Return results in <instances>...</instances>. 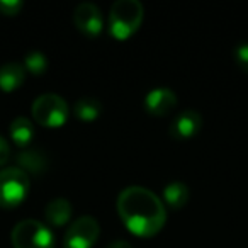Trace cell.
I'll return each mask as SVG.
<instances>
[{"label":"cell","mask_w":248,"mask_h":248,"mask_svg":"<svg viewBox=\"0 0 248 248\" xmlns=\"http://www.w3.org/2000/svg\"><path fill=\"white\" fill-rule=\"evenodd\" d=\"M117 213L124 226L141 238L155 236L167 221L165 204L162 199L155 192L140 186L121 190L117 197Z\"/></svg>","instance_id":"obj_1"},{"label":"cell","mask_w":248,"mask_h":248,"mask_svg":"<svg viewBox=\"0 0 248 248\" xmlns=\"http://www.w3.org/2000/svg\"><path fill=\"white\" fill-rule=\"evenodd\" d=\"M143 5L138 0H117L109 12V32L117 41L131 38L143 22Z\"/></svg>","instance_id":"obj_2"},{"label":"cell","mask_w":248,"mask_h":248,"mask_svg":"<svg viewBox=\"0 0 248 248\" xmlns=\"http://www.w3.org/2000/svg\"><path fill=\"white\" fill-rule=\"evenodd\" d=\"M31 189L29 175L19 167H7L0 170V206L17 207L28 197Z\"/></svg>","instance_id":"obj_3"},{"label":"cell","mask_w":248,"mask_h":248,"mask_svg":"<svg viewBox=\"0 0 248 248\" xmlns=\"http://www.w3.org/2000/svg\"><path fill=\"white\" fill-rule=\"evenodd\" d=\"M14 248H55V236L45 223L38 219H22L11 234Z\"/></svg>","instance_id":"obj_4"},{"label":"cell","mask_w":248,"mask_h":248,"mask_svg":"<svg viewBox=\"0 0 248 248\" xmlns=\"http://www.w3.org/2000/svg\"><path fill=\"white\" fill-rule=\"evenodd\" d=\"M32 117L46 128H60L66 123L68 106L56 93H43L32 102Z\"/></svg>","instance_id":"obj_5"},{"label":"cell","mask_w":248,"mask_h":248,"mask_svg":"<svg viewBox=\"0 0 248 248\" xmlns=\"http://www.w3.org/2000/svg\"><path fill=\"white\" fill-rule=\"evenodd\" d=\"M100 233V226L95 217L80 216L70 224L65 233L63 248H92Z\"/></svg>","instance_id":"obj_6"},{"label":"cell","mask_w":248,"mask_h":248,"mask_svg":"<svg viewBox=\"0 0 248 248\" xmlns=\"http://www.w3.org/2000/svg\"><path fill=\"white\" fill-rule=\"evenodd\" d=\"M73 22H75L77 29L89 38L99 36L104 28L100 9L90 2H83V4L77 5V9L73 11Z\"/></svg>","instance_id":"obj_7"},{"label":"cell","mask_w":248,"mask_h":248,"mask_svg":"<svg viewBox=\"0 0 248 248\" xmlns=\"http://www.w3.org/2000/svg\"><path fill=\"white\" fill-rule=\"evenodd\" d=\"M202 128V116L197 110L187 109L182 110L170 124V135L177 140L194 138Z\"/></svg>","instance_id":"obj_8"},{"label":"cell","mask_w":248,"mask_h":248,"mask_svg":"<svg viewBox=\"0 0 248 248\" xmlns=\"http://www.w3.org/2000/svg\"><path fill=\"white\" fill-rule=\"evenodd\" d=\"M177 106V95L173 90L167 87H158L153 89L152 92L146 93L145 107L153 116H167L172 112V109Z\"/></svg>","instance_id":"obj_9"},{"label":"cell","mask_w":248,"mask_h":248,"mask_svg":"<svg viewBox=\"0 0 248 248\" xmlns=\"http://www.w3.org/2000/svg\"><path fill=\"white\" fill-rule=\"evenodd\" d=\"M16 160L19 163V169L24 170L26 173L31 175H43L48 170V156L45 152L38 148H22L16 155Z\"/></svg>","instance_id":"obj_10"},{"label":"cell","mask_w":248,"mask_h":248,"mask_svg":"<svg viewBox=\"0 0 248 248\" xmlns=\"http://www.w3.org/2000/svg\"><path fill=\"white\" fill-rule=\"evenodd\" d=\"M72 217V204L63 197L49 201L48 206L45 207V219L51 226H63Z\"/></svg>","instance_id":"obj_11"},{"label":"cell","mask_w":248,"mask_h":248,"mask_svg":"<svg viewBox=\"0 0 248 248\" xmlns=\"http://www.w3.org/2000/svg\"><path fill=\"white\" fill-rule=\"evenodd\" d=\"M26 70L19 63H7L0 66V90L14 92L24 83Z\"/></svg>","instance_id":"obj_12"},{"label":"cell","mask_w":248,"mask_h":248,"mask_svg":"<svg viewBox=\"0 0 248 248\" xmlns=\"http://www.w3.org/2000/svg\"><path fill=\"white\" fill-rule=\"evenodd\" d=\"M11 138L19 148H28L29 143L32 140V135H34V128H32V123L28 119V117H16L11 123Z\"/></svg>","instance_id":"obj_13"},{"label":"cell","mask_w":248,"mask_h":248,"mask_svg":"<svg viewBox=\"0 0 248 248\" xmlns=\"http://www.w3.org/2000/svg\"><path fill=\"white\" fill-rule=\"evenodd\" d=\"M189 187L184 182H170L163 189V199L172 209H180L189 201Z\"/></svg>","instance_id":"obj_14"},{"label":"cell","mask_w":248,"mask_h":248,"mask_svg":"<svg viewBox=\"0 0 248 248\" xmlns=\"http://www.w3.org/2000/svg\"><path fill=\"white\" fill-rule=\"evenodd\" d=\"M100 110H102V104H100V100L93 99V97H82L73 106L75 116L80 121H85V123L95 121L100 116Z\"/></svg>","instance_id":"obj_15"},{"label":"cell","mask_w":248,"mask_h":248,"mask_svg":"<svg viewBox=\"0 0 248 248\" xmlns=\"http://www.w3.org/2000/svg\"><path fill=\"white\" fill-rule=\"evenodd\" d=\"M24 70L34 73V75H41V73L46 72L48 68V60H46V55L41 51H31L26 55L24 58Z\"/></svg>","instance_id":"obj_16"},{"label":"cell","mask_w":248,"mask_h":248,"mask_svg":"<svg viewBox=\"0 0 248 248\" xmlns=\"http://www.w3.org/2000/svg\"><path fill=\"white\" fill-rule=\"evenodd\" d=\"M234 62L243 72L248 73V43H241L234 48Z\"/></svg>","instance_id":"obj_17"},{"label":"cell","mask_w":248,"mask_h":248,"mask_svg":"<svg viewBox=\"0 0 248 248\" xmlns=\"http://www.w3.org/2000/svg\"><path fill=\"white\" fill-rule=\"evenodd\" d=\"M22 9L21 0H0V14L17 16Z\"/></svg>","instance_id":"obj_18"},{"label":"cell","mask_w":248,"mask_h":248,"mask_svg":"<svg viewBox=\"0 0 248 248\" xmlns=\"http://www.w3.org/2000/svg\"><path fill=\"white\" fill-rule=\"evenodd\" d=\"M11 158V146L4 136H0V167L5 165Z\"/></svg>","instance_id":"obj_19"},{"label":"cell","mask_w":248,"mask_h":248,"mask_svg":"<svg viewBox=\"0 0 248 248\" xmlns=\"http://www.w3.org/2000/svg\"><path fill=\"white\" fill-rule=\"evenodd\" d=\"M107 248H133V247H131V243H128V241L116 240V241H112V243H110Z\"/></svg>","instance_id":"obj_20"}]
</instances>
